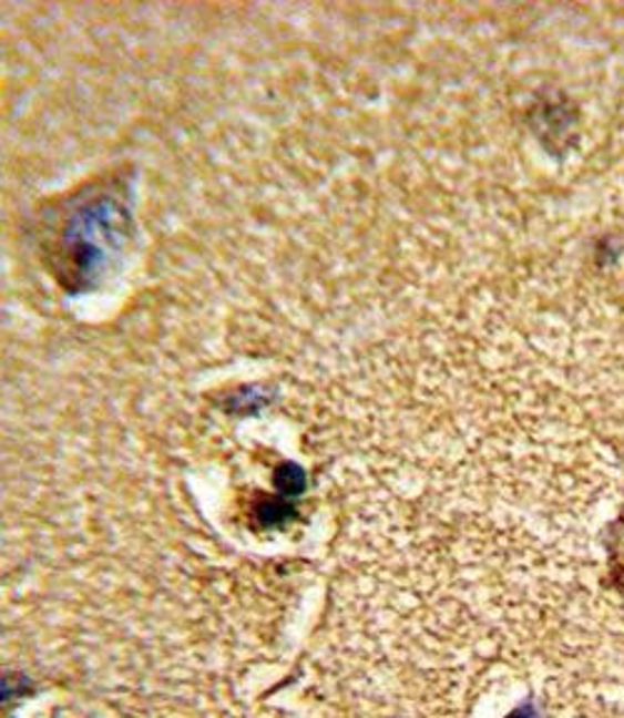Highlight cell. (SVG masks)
Masks as SVG:
<instances>
[{
  "label": "cell",
  "mask_w": 624,
  "mask_h": 718,
  "mask_svg": "<svg viewBox=\"0 0 624 718\" xmlns=\"http://www.w3.org/2000/svg\"><path fill=\"white\" fill-rule=\"evenodd\" d=\"M508 718H538V714H534L530 706H520L518 711H512Z\"/></svg>",
  "instance_id": "obj_1"
}]
</instances>
